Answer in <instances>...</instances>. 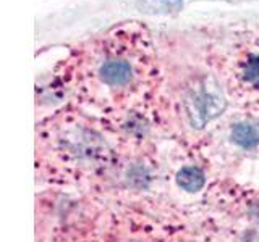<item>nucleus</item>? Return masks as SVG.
<instances>
[{
    "label": "nucleus",
    "instance_id": "nucleus-5",
    "mask_svg": "<svg viewBox=\"0 0 259 242\" xmlns=\"http://www.w3.org/2000/svg\"><path fill=\"white\" fill-rule=\"evenodd\" d=\"M136 7L148 15H172L182 10L183 0H138Z\"/></svg>",
    "mask_w": 259,
    "mask_h": 242
},
{
    "label": "nucleus",
    "instance_id": "nucleus-6",
    "mask_svg": "<svg viewBox=\"0 0 259 242\" xmlns=\"http://www.w3.org/2000/svg\"><path fill=\"white\" fill-rule=\"evenodd\" d=\"M245 78L251 86L259 89V56H253L248 60L245 67Z\"/></svg>",
    "mask_w": 259,
    "mask_h": 242
},
{
    "label": "nucleus",
    "instance_id": "nucleus-1",
    "mask_svg": "<svg viewBox=\"0 0 259 242\" xmlns=\"http://www.w3.org/2000/svg\"><path fill=\"white\" fill-rule=\"evenodd\" d=\"M183 105L190 125L201 129L222 115L227 107V100L217 81L214 78L204 76L188 89Z\"/></svg>",
    "mask_w": 259,
    "mask_h": 242
},
{
    "label": "nucleus",
    "instance_id": "nucleus-2",
    "mask_svg": "<svg viewBox=\"0 0 259 242\" xmlns=\"http://www.w3.org/2000/svg\"><path fill=\"white\" fill-rule=\"evenodd\" d=\"M99 76L107 86L121 87L130 83V79L133 76V70L130 67V63L123 60H109L101 67Z\"/></svg>",
    "mask_w": 259,
    "mask_h": 242
},
{
    "label": "nucleus",
    "instance_id": "nucleus-3",
    "mask_svg": "<svg viewBox=\"0 0 259 242\" xmlns=\"http://www.w3.org/2000/svg\"><path fill=\"white\" fill-rule=\"evenodd\" d=\"M230 139L241 149H254L259 145V123L254 121H240L230 133Z\"/></svg>",
    "mask_w": 259,
    "mask_h": 242
},
{
    "label": "nucleus",
    "instance_id": "nucleus-4",
    "mask_svg": "<svg viewBox=\"0 0 259 242\" xmlns=\"http://www.w3.org/2000/svg\"><path fill=\"white\" fill-rule=\"evenodd\" d=\"M206 176L198 166H185L177 173V184L186 192H198L204 188Z\"/></svg>",
    "mask_w": 259,
    "mask_h": 242
},
{
    "label": "nucleus",
    "instance_id": "nucleus-7",
    "mask_svg": "<svg viewBox=\"0 0 259 242\" xmlns=\"http://www.w3.org/2000/svg\"><path fill=\"white\" fill-rule=\"evenodd\" d=\"M249 215H251V218H253L256 223H259V204H254L253 207H251Z\"/></svg>",
    "mask_w": 259,
    "mask_h": 242
}]
</instances>
